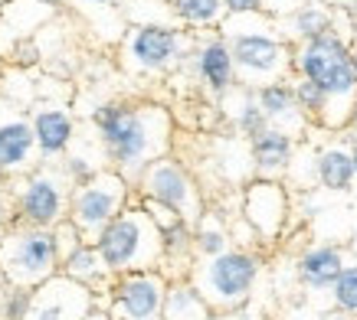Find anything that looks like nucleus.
I'll list each match as a JSON object with an SVG mask.
<instances>
[{
  "instance_id": "2eb2a0df",
  "label": "nucleus",
  "mask_w": 357,
  "mask_h": 320,
  "mask_svg": "<svg viewBox=\"0 0 357 320\" xmlns=\"http://www.w3.org/2000/svg\"><path fill=\"white\" fill-rule=\"evenodd\" d=\"M59 271H63L66 278L79 281L82 288L92 291V294H96V307H102V301H105V294L112 291V281H115V275H112L109 265H105V258L98 255V248L92 246V242H82L73 255L63 258V262H59Z\"/></svg>"
},
{
  "instance_id": "6e6552de",
  "label": "nucleus",
  "mask_w": 357,
  "mask_h": 320,
  "mask_svg": "<svg viewBox=\"0 0 357 320\" xmlns=\"http://www.w3.org/2000/svg\"><path fill=\"white\" fill-rule=\"evenodd\" d=\"M239 216L256 232L259 246H279L292 219V196L285 180L252 177L239 193Z\"/></svg>"
},
{
  "instance_id": "aec40b11",
  "label": "nucleus",
  "mask_w": 357,
  "mask_h": 320,
  "mask_svg": "<svg viewBox=\"0 0 357 320\" xmlns=\"http://www.w3.org/2000/svg\"><path fill=\"white\" fill-rule=\"evenodd\" d=\"M314 183L325 186L328 193H347L354 186V163L351 150L344 147H325L314 157Z\"/></svg>"
},
{
  "instance_id": "5701e85b",
  "label": "nucleus",
  "mask_w": 357,
  "mask_h": 320,
  "mask_svg": "<svg viewBox=\"0 0 357 320\" xmlns=\"http://www.w3.org/2000/svg\"><path fill=\"white\" fill-rule=\"evenodd\" d=\"M200 72H204L210 88H217V92L229 88V82H233V56H229L227 46L223 43L206 46L204 56H200Z\"/></svg>"
},
{
  "instance_id": "2f4dec72",
  "label": "nucleus",
  "mask_w": 357,
  "mask_h": 320,
  "mask_svg": "<svg viewBox=\"0 0 357 320\" xmlns=\"http://www.w3.org/2000/svg\"><path fill=\"white\" fill-rule=\"evenodd\" d=\"M223 7H227L229 13H246V10H256L259 0H223Z\"/></svg>"
},
{
  "instance_id": "1a4fd4ad",
  "label": "nucleus",
  "mask_w": 357,
  "mask_h": 320,
  "mask_svg": "<svg viewBox=\"0 0 357 320\" xmlns=\"http://www.w3.org/2000/svg\"><path fill=\"white\" fill-rule=\"evenodd\" d=\"M302 72L312 86L321 88L325 108L331 102H337V98H344V102L354 105V88H357L354 65H351V53L344 49V43L337 36L321 33V36H314L312 43L305 46Z\"/></svg>"
},
{
  "instance_id": "4468645a",
  "label": "nucleus",
  "mask_w": 357,
  "mask_h": 320,
  "mask_svg": "<svg viewBox=\"0 0 357 320\" xmlns=\"http://www.w3.org/2000/svg\"><path fill=\"white\" fill-rule=\"evenodd\" d=\"M36 150H40V163H53L73 147L76 141V125L66 108H40L30 118Z\"/></svg>"
},
{
  "instance_id": "9b49d317",
  "label": "nucleus",
  "mask_w": 357,
  "mask_h": 320,
  "mask_svg": "<svg viewBox=\"0 0 357 320\" xmlns=\"http://www.w3.org/2000/svg\"><path fill=\"white\" fill-rule=\"evenodd\" d=\"M89 310H96V294L82 288L79 281L56 271L43 285L30 291V310L26 320H79Z\"/></svg>"
},
{
  "instance_id": "4be33fe9",
  "label": "nucleus",
  "mask_w": 357,
  "mask_h": 320,
  "mask_svg": "<svg viewBox=\"0 0 357 320\" xmlns=\"http://www.w3.org/2000/svg\"><path fill=\"white\" fill-rule=\"evenodd\" d=\"M259 111H262V118H266V125L269 128H279V131H285V121L289 118H295V121H302L298 118V102H295V88H289V86H266L259 92Z\"/></svg>"
},
{
  "instance_id": "c9c22d12",
  "label": "nucleus",
  "mask_w": 357,
  "mask_h": 320,
  "mask_svg": "<svg viewBox=\"0 0 357 320\" xmlns=\"http://www.w3.org/2000/svg\"><path fill=\"white\" fill-rule=\"evenodd\" d=\"M351 125H357V102H354V108H351Z\"/></svg>"
},
{
  "instance_id": "b1692460",
  "label": "nucleus",
  "mask_w": 357,
  "mask_h": 320,
  "mask_svg": "<svg viewBox=\"0 0 357 320\" xmlns=\"http://www.w3.org/2000/svg\"><path fill=\"white\" fill-rule=\"evenodd\" d=\"M331 298H335V310L357 317V262H347L341 268V275L331 285Z\"/></svg>"
},
{
  "instance_id": "4c0bfd02",
  "label": "nucleus",
  "mask_w": 357,
  "mask_h": 320,
  "mask_svg": "<svg viewBox=\"0 0 357 320\" xmlns=\"http://www.w3.org/2000/svg\"><path fill=\"white\" fill-rule=\"evenodd\" d=\"M351 65H354V79H357V56H351Z\"/></svg>"
},
{
  "instance_id": "f257e3e1",
  "label": "nucleus",
  "mask_w": 357,
  "mask_h": 320,
  "mask_svg": "<svg viewBox=\"0 0 357 320\" xmlns=\"http://www.w3.org/2000/svg\"><path fill=\"white\" fill-rule=\"evenodd\" d=\"M98 144L109 157V167L119 170L135 186L141 170L158 157L171 154L174 125L158 105H105L96 111Z\"/></svg>"
},
{
  "instance_id": "6ab92c4d",
  "label": "nucleus",
  "mask_w": 357,
  "mask_h": 320,
  "mask_svg": "<svg viewBox=\"0 0 357 320\" xmlns=\"http://www.w3.org/2000/svg\"><path fill=\"white\" fill-rule=\"evenodd\" d=\"M206 317H210V307H206V301L200 298V291H197L187 278L167 281L161 320H206Z\"/></svg>"
},
{
  "instance_id": "58836bf2",
  "label": "nucleus",
  "mask_w": 357,
  "mask_h": 320,
  "mask_svg": "<svg viewBox=\"0 0 357 320\" xmlns=\"http://www.w3.org/2000/svg\"><path fill=\"white\" fill-rule=\"evenodd\" d=\"M86 3H112V0H86Z\"/></svg>"
},
{
  "instance_id": "cd10ccee",
  "label": "nucleus",
  "mask_w": 357,
  "mask_h": 320,
  "mask_svg": "<svg viewBox=\"0 0 357 320\" xmlns=\"http://www.w3.org/2000/svg\"><path fill=\"white\" fill-rule=\"evenodd\" d=\"M295 102H298L302 111H312V115H321V111H325V95H321V88L312 86L308 79L295 88Z\"/></svg>"
},
{
  "instance_id": "f03ea898",
  "label": "nucleus",
  "mask_w": 357,
  "mask_h": 320,
  "mask_svg": "<svg viewBox=\"0 0 357 320\" xmlns=\"http://www.w3.org/2000/svg\"><path fill=\"white\" fill-rule=\"evenodd\" d=\"M98 255L105 258L112 275H128V271H158L164 262L161 229L144 213L138 196L112 219L98 239L92 242Z\"/></svg>"
},
{
  "instance_id": "f704fd0d",
  "label": "nucleus",
  "mask_w": 357,
  "mask_h": 320,
  "mask_svg": "<svg viewBox=\"0 0 357 320\" xmlns=\"http://www.w3.org/2000/svg\"><path fill=\"white\" fill-rule=\"evenodd\" d=\"M351 163H354V177H357V141H354V147H351Z\"/></svg>"
},
{
  "instance_id": "c85d7f7f",
  "label": "nucleus",
  "mask_w": 357,
  "mask_h": 320,
  "mask_svg": "<svg viewBox=\"0 0 357 320\" xmlns=\"http://www.w3.org/2000/svg\"><path fill=\"white\" fill-rule=\"evenodd\" d=\"M298 30L314 40V36H321V33L328 30V17L325 13H318V10H305L302 17H298Z\"/></svg>"
},
{
  "instance_id": "dca6fc26",
  "label": "nucleus",
  "mask_w": 357,
  "mask_h": 320,
  "mask_svg": "<svg viewBox=\"0 0 357 320\" xmlns=\"http://www.w3.org/2000/svg\"><path fill=\"white\" fill-rule=\"evenodd\" d=\"M347 265L344 248L335 242H318V246L305 248L295 268H298V281L308 291H331L335 278L341 275V268Z\"/></svg>"
},
{
  "instance_id": "f3484780",
  "label": "nucleus",
  "mask_w": 357,
  "mask_h": 320,
  "mask_svg": "<svg viewBox=\"0 0 357 320\" xmlns=\"http://www.w3.org/2000/svg\"><path fill=\"white\" fill-rule=\"evenodd\" d=\"M174 49H177V33L164 30V26H141L131 40V56L138 59L144 69H161L171 63Z\"/></svg>"
},
{
  "instance_id": "9d476101",
  "label": "nucleus",
  "mask_w": 357,
  "mask_h": 320,
  "mask_svg": "<svg viewBox=\"0 0 357 320\" xmlns=\"http://www.w3.org/2000/svg\"><path fill=\"white\" fill-rule=\"evenodd\" d=\"M167 278L161 271H128L115 275L102 310L112 320H161Z\"/></svg>"
},
{
  "instance_id": "20e7f679",
  "label": "nucleus",
  "mask_w": 357,
  "mask_h": 320,
  "mask_svg": "<svg viewBox=\"0 0 357 320\" xmlns=\"http://www.w3.org/2000/svg\"><path fill=\"white\" fill-rule=\"evenodd\" d=\"M69 193H73V183L66 180L59 160L36 163L30 173L10 180L7 196H10L13 223L53 229L69 213Z\"/></svg>"
},
{
  "instance_id": "412c9836",
  "label": "nucleus",
  "mask_w": 357,
  "mask_h": 320,
  "mask_svg": "<svg viewBox=\"0 0 357 320\" xmlns=\"http://www.w3.org/2000/svg\"><path fill=\"white\" fill-rule=\"evenodd\" d=\"M227 248H233L227 216L206 206V213L200 216V219H197V225H194V255L197 258H210V255L227 252Z\"/></svg>"
},
{
  "instance_id": "423d86ee",
  "label": "nucleus",
  "mask_w": 357,
  "mask_h": 320,
  "mask_svg": "<svg viewBox=\"0 0 357 320\" xmlns=\"http://www.w3.org/2000/svg\"><path fill=\"white\" fill-rule=\"evenodd\" d=\"M135 200V186H131L119 170H105L92 173L89 180L76 183L69 193V213L66 219L76 225L86 242H96L98 232Z\"/></svg>"
},
{
  "instance_id": "0eeeda50",
  "label": "nucleus",
  "mask_w": 357,
  "mask_h": 320,
  "mask_svg": "<svg viewBox=\"0 0 357 320\" xmlns=\"http://www.w3.org/2000/svg\"><path fill=\"white\" fill-rule=\"evenodd\" d=\"M135 196H144V200H154V203L174 209L187 225H197V219L206 213V200L197 177L171 154L151 160L141 170V177L135 180Z\"/></svg>"
},
{
  "instance_id": "393cba45",
  "label": "nucleus",
  "mask_w": 357,
  "mask_h": 320,
  "mask_svg": "<svg viewBox=\"0 0 357 320\" xmlns=\"http://www.w3.org/2000/svg\"><path fill=\"white\" fill-rule=\"evenodd\" d=\"M174 10L187 23H213L223 10V0H174Z\"/></svg>"
},
{
  "instance_id": "f8f14e48",
  "label": "nucleus",
  "mask_w": 357,
  "mask_h": 320,
  "mask_svg": "<svg viewBox=\"0 0 357 320\" xmlns=\"http://www.w3.org/2000/svg\"><path fill=\"white\" fill-rule=\"evenodd\" d=\"M36 163H40V150H36L30 118L3 105L0 108V180H17L30 173Z\"/></svg>"
},
{
  "instance_id": "ddd939ff",
  "label": "nucleus",
  "mask_w": 357,
  "mask_h": 320,
  "mask_svg": "<svg viewBox=\"0 0 357 320\" xmlns=\"http://www.w3.org/2000/svg\"><path fill=\"white\" fill-rule=\"evenodd\" d=\"M295 157V141L279 128H262L256 138H249V160L252 177L262 180H285Z\"/></svg>"
},
{
  "instance_id": "72a5a7b5",
  "label": "nucleus",
  "mask_w": 357,
  "mask_h": 320,
  "mask_svg": "<svg viewBox=\"0 0 357 320\" xmlns=\"http://www.w3.org/2000/svg\"><path fill=\"white\" fill-rule=\"evenodd\" d=\"M347 252H351L357 262V225H354V232H351V239H347Z\"/></svg>"
},
{
  "instance_id": "a878e982",
  "label": "nucleus",
  "mask_w": 357,
  "mask_h": 320,
  "mask_svg": "<svg viewBox=\"0 0 357 320\" xmlns=\"http://www.w3.org/2000/svg\"><path fill=\"white\" fill-rule=\"evenodd\" d=\"M50 232H53L56 255H59V262H63V258H69L79 246H82V242H86V239H82V232H79V229L69 223V219H59V223H56Z\"/></svg>"
},
{
  "instance_id": "e433bc0d",
  "label": "nucleus",
  "mask_w": 357,
  "mask_h": 320,
  "mask_svg": "<svg viewBox=\"0 0 357 320\" xmlns=\"http://www.w3.org/2000/svg\"><path fill=\"white\" fill-rule=\"evenodd\" d=\"M3 291H7V281H3V278H0V298H3Z\"/></svg>"
},
{
  "instance_id": "bb28decb",
  "label": "nucleus",
  "mask_w": 357,
  "mask_h": 320,
  "mask_svg": "<svg viewBox=\"0 0 357 320\" xmlns=\"http://www.w3.org/2000/svg\"><path fill=\"white\" fill-rule=\"evenodd\" d=\"M30 310V291L26 288H7L0 298V320H26Z\"/></svg>"
},
{
  "instance_id": "7c9ffc66",
  "label": "nucleus",
  "mask_w": 357,
  "mask_h": 320,
  "mask_svg": "<svg viewBox=\"0 0 357 320\" xmlns=\"http://www.w3.org/2000/svg\"><path fill=\"white\" fill-rule=\"evenodd\" d=\"M206 320H259V317H252L249 310H210Z\"/></svg>"
},
{
  "instance_id": "a211bd4d",
  "label": "nucleus",
  "mask_w": 357,
  "mask_h": 320,
  "mask_svg": "<svg viewBox=\"0 0 357 320\" xmlns=\"http://www.w3.org/2000/svg\"><path fill=\"white\" fill-rule=\"evenodd\" d=\"M229 56L246 72H275L285 59V49L275 40H266V36H239Z\"/></svg>"
},
{
  "instance_id": "c756f323",
  "label": "nucleus",
  "mask_w": 357,
  "mask_h": 320,
  "mask_svg": "<svg viewBox=\"0 0 357 320\" xmlns=\"http://www.w3.org/2000/svg\"><path fill=\"white\" fill-rule=\"evenodd\" d=\"M13 225V209H10V196L0 193V242H3V232Z\"/></svg>"
},
{
  "instance_id": "39448f33",
  "label": "nucleus",
  "mask_w": 357,
  "mask_h": 320,
  "mask_svg": "<svg viewBox=\"0 0 357 320\" xmlns=\"http://www.w3.org/2000/svg\"><path fill=\"white\" fill-rule=\"evenodd\" d=\"M56 271H59V255H56V242L50 229L13 223L3 232L0 278L7 281V288L33 291L36 285H43L46 278H53Z\"/></svg>"
},
{
  "instance_id": "473e14b6",
  "label": "nucleus",
  "mask_w": 357,
  "mask_h": 320,
  "mask_svg": "<svg viewBox=\"0 0 357 320\" xmlns=\"http://www.w3.org/2000/svg\"><path fill=\"white\" fill-rule=\"evenodd\" d=\"M318 320H357V317H347V314H341V310H328V314H321Z\"/></svg>"
},
{
  "instance_id": "7ed1b4c3",
  "label": "nucleus",
  "mask_w": 357,
  "mask_h": 320,
  "mask_svg": "<svg viewBox=\"0 0 357 320\" xmlns=\"http://www.w3.org/2000/svg\"><path fill=\"white\" fill-rule=\"evenodd\" d=\"M262 271L259 248H227L220 255L194 258L187 281L200 291L210 310H246Z\"/></svg>"
}]
</instances>
